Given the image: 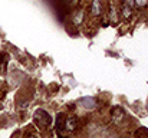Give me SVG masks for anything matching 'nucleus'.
I'll return each instance as SVG.
<instances>
[{"mask_svg":"<svg viewBox=\"0 0 148 138\" xmlns=\"http://www.w3.org/2000/svg\"><path fill=\"white\" fill-rule=\"evenodd\" d=\"M124 3H127V4H130L131 7H134V4H135V3H134V0H124Z\"/></svg>","mask_w":148,"mask_h":138,"instance_id":"6e6552de","label":"nucleus"},{"mask_svg":"<svg viewBox=\"0 0 148 138\" xmlns=\"http://www.w3.org/2000/svg\"><path fill=\"white\" fill-rule=\"evenodd\" d=\"M65 115L63 114H59L58 115V118H56V130L60 133V130H63L65 128Z\"/></svg>","mask_w":148,"mask_h":138,"instance_id":"20e7f679","label":"nucleus"},{"mask_svg":"<svg viewBox=\"0 0 148 138\" xmlns=\"http://www.w3.org/2000/svg\"><path fill=\"white\" fill-rule=\"evenodd\" d=\"M7 62H9V55H7V53H1V55H0V69H1V71H4Z\"/></svg>","mask_w":148,"mask_h":138,"instance_id":"423d86ee","label":"nucleus"},{"mask_svg":"<svg viewBox=\"0 0 148 138\" xmlns=\"http://www.w3.org/2000/svg\"><path fill=\"white\" fill-rule=\"evenodd\" d=\"M75 127H76V118H75V117L66 119V122H65V128H66L68 131H73Z\"/></svg>","mask_w":148,"mask_h":138,"instance_id":"39448f33","label":"nucleus"},{"mask_svg":"<svg viewBox=\"0 0 148 138\" xmlns=\"http://www.w3.org/2000/svg\"><path fill=\"white\" fill-rule=\"evenodd\" d=\"M35 121H36L38 125H40V127H46V125H49L50 122H52V117H50L46 111H43V109H38V111L35 112Z\"/></svg>","mask_w":148,"mask_h":138,"instance_id":"f257e3e1","label":"nucleus"},{"mask_svg":"<svg viewBox=\"0 0 148 138\" xmlns=\"http://www.w3.org/2000/svg\"><path fill=\"white\" fill-rule=\"evenodd\" d=\"M121 14H122L124 19L130 20L131 16H132V7H131L130 4H127V3L122 1V6H121Z\"/></svg>","mask_w":148,"mask_h":138,"instance_id":"f03ea898","label":"nucleus"},{"mask_svg":"<svg viewBox=\"0 0 148 138\" xmlns=\"http://www.w3.org/2000/svg\"><path fill=\"white\" fill-rule=\"evenodd\" d=\"M134 3H135L137 6H145L148 3V0H134Z\"/></svg>","mask_w":148,"mask_h":138,"instance_id":"0eeeda50","label":"nucleus"},{"mask_svg":"<svg viewBox=\"0 0 148 138\" xmlns=\"http://www.w3.org/2000/svg\"><path fill=\"white\" fill-rule=\"evenodd\" d=\"M91 12H92L94 16H99V14L102 13V4H101V0H92Z\"/></svg>","mask_w":148,"mask_h":138,"instance_id":"7ed1b4c3","label":"nucleus"}]
</instances>
